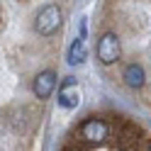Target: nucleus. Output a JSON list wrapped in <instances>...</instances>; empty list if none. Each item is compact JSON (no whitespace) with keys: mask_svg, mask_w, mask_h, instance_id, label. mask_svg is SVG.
<instances>
[{"mask_svg":"<svg viewBox=\"0 0 151 151\" xmlns=\"http://www.w3.org/2000/svg\"><path fill=\"white\" fill-rule=\"evenodd\" d=\"M61 22H63L61 7L54 5V3H49V5H44L42 10L37 12V17H34V29H37L39 37H51V34L59 32Z\"/></svg>","mask_w":151,"mask_h":151,"instance_id":"f257e3e1","label":"nucleus"},{"mask_svg":"<svg viewBox=\"0 0 151 151\" xmlns=\"http://www.w3.org/2000/svg\"><path fill=\"white\" fill-rule=\"evenodd\" d=\"M119 54H122V44H119V37L115 32H105L100 37V42H98V59L100 63H115L119 61Z\"/></svg>","mask_w":151,"mask_h":151,"instance_id":"f03ea898","label":"nucleus"},{"mask_svg":"<svg viewBox=\"0 0 151 151\" xmlns=\"http://www.w3.org/2000/svg\"><path fill=\"white\" fill-rule=\"evenodd\" d=\"M107 137H110V127L100 117H90L81 124V139L86 144H102Z\"/></svg>","mask_w":151,"mask_h":151,"instance_id":"7ed1b4c3","label":"nucleus"},{"mask_svg":"<svg viewBox=\"0 0 151 151\" xmlns=\"http://www.w3.org/2000/svg\"><path fill=\"white\" fill-rule=\"evenodd\" d=\"M78 102H81V88H78V83H76L73 78H66L63 86L59 88V105L66 107V110H73V107H78Z\"/></svg>","mask_w":151,"mask_h":151,"instance_id":"20e7f679","label":"nucleus"},{"mask_svg":"<svg viewBox=\"0 0 151 151\" xmlns=\"http://www.w3.org/2000/svg\"><path fill=\"white\" fill-rule=\"evenodd\" d=\"M56 88V73L54 71H42V73H37V78L32 83V90H34V95L44 100V98H49L51 93Z\"/></svg>","mask_w":151,"mask_h":151,"instance_id":"39448f33","label":"nucleus"},{"mask_svg":"<svg viewBox=\"0 0 151 151\" xmlns=\"http://www.w3.org/2000/svg\"><path fill=\"white\" fill-rule=\"evenodd\" d=\"M122 78H124L127 88H132V90L144 88V83H146L144 66H139V63H127V66H124V71H122Z\"/></svg>","mask_w":151,"mask_h":151,"instance_id":"423d86ee","label":"nucleus"},{"mask_svg":"<svg viewBox=\"0 0 151 151\" xmlns=\"http://www.w3.org/2000/svg\"><path fill=\"white\" fill-rule=\"evenodd\" d=\"M86 54H88V49H86V39H83V37H78V39L71 44V49H68V63L76 66V63L86 61Z\"/></svg>","mask_w":151,"mask_h":151,"instance_id":"0eeeda50","label":"nucleus"},{"mask_svg":"<svg viewBox=\"0 0 151 151\" xmlns=\"http://www.w3.org/2000/svg\"><path fill=\"white\" fill-rule=\"evenodd\" d=\"M139 151H151V139H144L139 144Z\"/></svg>","mask_w":151,"mask_h":151,"instance_id":"6e6552de","label":"nucleus"},{"mask_svg":"<svg viewBox=\"0 0 151 151\" xmlns=\"http://www.w3.org/2000/svg\"><path fill=\"white\" fill-rule=\"evenodd\" d=\"M66 151H83V149H66Z\"/></svg>","mask_w":151,"mask_h":151,"instance_id":"1a4fd4ad","label":"nucleus"}]
</instances>
